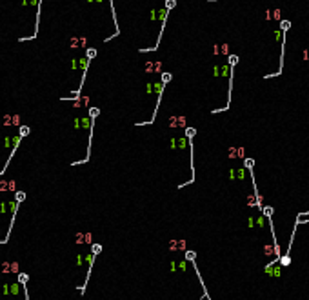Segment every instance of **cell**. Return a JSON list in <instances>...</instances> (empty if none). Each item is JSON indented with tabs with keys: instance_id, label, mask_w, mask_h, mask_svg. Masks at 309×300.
I'll return each instance as SVG.
<instances>
[{
	"instance_id": "1",
	"label": "cell",
	"mask_w": 309,
	"mask_h": 300,
	"mask_svg": "<svg viewBox=\"0 0 309 300\" xmlns=\"http://www.w3.org/2000/svg\"><path fill=\"white\" fill-rule=\"evenodd\" d=\"M289 264V255H285L284 258H282V265H287Z\"/></svg>"
},
{
	"instance_id": "2",
	"label": "cell",
	"mask_w": 309,
	"mask_h": 300,
	"mask_svg": "<svg viewBox=\"0 0 309 300\" xmlns=\"http://www.w3.org/2000/svg\"><path fill=\"white\" fill-rule=\"evenodd\" d=\"M93 253H95V255L100 253V245H98V244H95V245H93Z\"/></svg>"
},
{
	"instance_id": "3",
	"label": "cell",
	"mask_w": 309,
	"mask_h": 300,
	"mask_svg": "<svg viewBox=\"0 0 309 300\" xmlns=\"http://www.w3.org/2000/svg\"><path fill=\"white\" fill-rule=\"evenodd\" d=\"M185 256H187L189 260H195V253H191V251H187V255H185Z\"/></svg>"
},
{
	"instance_id": "4",
	"label": "cell",
	"mask_w": 309,
	"mask_h": 300,
	"mask_svg": "<svg viewBox=\"0 0 309 300\" xmlns=\"http://www.w3.org/2000/svg\"><path fill=\"white\" fill-rule=\"evenodd\" d=\"M265 215L271 216V215H273V209H271V207H265Z\"/></svg>"
}]
</instances>
